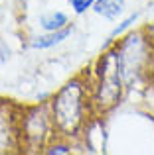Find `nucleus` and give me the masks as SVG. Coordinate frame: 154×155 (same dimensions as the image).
<instances>
[{
  "instance_id": "f257e3e1",
  "label": "nucleus",
  "mask_w": 154,
  "mask_h": 155,
  "mask_svg": "<svg viewBox=\"0 0 154 155\" xmlns=\"http://www.w3.org/2000/svg\"><path fill=\"white\" fill-rule=\"evenodd\" d=\"M89 106L87 87L81 79H71L50 98L51 120L59 136L71 137L83 128L85 112Z\"/></svg>"
},
{
  "instance_id": "f03ea898",
  "label": "nucleus",
  "mask_w": 154,
  "mask_h": 155,
  "mask_svg": "<svg viewBox=\"0 0 154 155\" xmlns=\"http://www.w3.org/2000/svg\"><path fill=\"white\" fill-rule=\"evenodd\" d=\"M123 57H121L119 45L111 51H105L101 55L99 67H97V87L91 102L97 112H107L119 102L123 92Z\"/></svg>"
},
{
  "instance_id": "7ed1b4c3",
  "label": "nucleus",
  "mask_w": 154,
  "mask_h": 155,
  "mask_svg": "<svg viewBox=\"0 0 154 155\" xmlns=\"http://www.w3.org/2000/svg\"><path fill=\"white\" fill-rule=\"evenodd\" d=\"M55 132L51 120L50 102H38L32 108H26L20 116V145L22 147L44 149L47 140Z\"/></svg>"
},
{
  "instance_id": "20e7f679",
  "label": "nucleus",
  "mask_w": 154,
  "mask_h": 155,
  "mask_svg": "<svg viewBox=\"0 0 154 155\" xmlns=\"http://www.w3.org/2000/svg\"><path fill=\"white\" fill-rule=\"evenodd\" d=\"M10 110V100H0V153H8L20 145V124Z\"/></svg>"
},
{
  "instance_id": "39448f33",
  "label": "nucleus",
  "mask_w": 154,
  "mask_h": 155,
  "mask_svg": "<svg viewBox=\"0 0 154 155\" xmlns=\"http://www.w3.org/2000/svg\"><path fill=\"white\" fill-rule=\"evenodd\" d=\"M73 34V26H65L61 30H55V31H44L42 35H36L32 38L30 41V47L32 49H51L55 45H61L67 38H71Z\"/></svg>"
},
{
  "instance_id": "423d86ee",
  "label": "nucleus",
  "mask_w": 154,
  "mask_h": 155,
  "mask_svg": "<svg viewBox=\"0 0 154 155\" xmlns=\"http://www.w3.org/2000/svg\"><path fill=\"white\" fill-rule=\"evenodd\" d=\"M124 0H95L93 12L105 20H117L124 12Z\"/></svg>"
},
{
  "instance_id": "0eeeda50",
  "label": "nucleus",
  "mask_w": 154,
  "mask_h": 155,
  "mask_svg": "<svg viewBox=\"0 0 154 155\" xmlns=\"http://www.w3.org/2000/svg\"><path fill=\"white\" fill-rule=\"evenodd\" d=\"M38 24L44 31H55V30H61V28L69 26V16L61 10H51V12H46V14L40 16Z\"/></svg>"
},
{
  "instance_id": "6e6552de",
  "label": "nucleus",
  "mask_w": 154,
  "mask_h": 155,
  "mask_svg": "<svg viewBox=\"0 0 154 155\" xmlns=\"http://www.w3.org/2000/svg\"><path fill=\"white\" fill-rule=\"evenodd\" d=\"M138 18H140V14H138V12H135V14L127 16L124 20H121V24H119V26H117L115 30L111 31V34H109V38H107V41L103 43V47H101V51H107L109 47L113 45V43H117V39H119V38H123V35L127 34V31L131 30V28L135 26L136 22H138Z\"/></svg>"
},
{
  "instance_id": "1a4fd4ad",
  "label": "nucleus",
  "mask_w": 154,
  "mask_h": 155,
  "mask_svg": "<svg viewBox=\"0 0 154 155\" xmlns=\"http://www.w3.org/2000/svg\"><path fill=\"white\" fill-rule=\"evenodd\" d=\"M71 151H73V149H71V143H67V141H63V140L47 143L46 147H44V153H47V155H69Z\"/></svg>"
},
{
  "instance_id": "9d476101",
  "label": "nucleus",
  "mask_w": 154,
  "mask_h": 155,
  "mask_svg": "<svg viewBox=\"0 0 154 155\" xmlns=\"http://www.w3.org/2000/svg\"><path fill=\"white\" fill-rule=\"evenodd\" d=\"M93 6H95V0H69V8L77 16L87 14L89 10H93Z\"/></svg>"
},
{
  "instance_id": "9b49d317",
  "label": "nucleus",
  "mask_w": 154,
  "mask_h": 155,
  "mask_svg": "<svg viewBox=\"0 0 154 155\" xmlns=\"http://www.w3.org/2000/svg\"><path fill=\"white\" fill-rule=\"evenodd\" d=\"M0 14H2V10H0Z\"/></svg>"
}]
</instances>
